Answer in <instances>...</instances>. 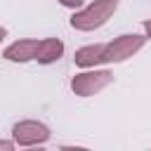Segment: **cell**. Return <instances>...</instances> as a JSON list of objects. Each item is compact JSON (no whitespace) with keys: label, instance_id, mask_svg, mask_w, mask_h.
<instances>
[{"label":"cell","instance_id":"obj_2","mask_svg":"<svg viewBox=\"0 0 151 151\" xmlns=\"http://www.w3.org/2000/svg\"><path fill=\"white\" fill-rule=\"evenodd\" d=\"M146 38L144 35H137V33H125L120 38H116L113 42H109L104 47V54H101V64H113V61H123L127 57H132L134 52H139L144 47Z\"/></svg>","mask_w":151,"mask_h":151},{"label":"cell","instance_id":"obj_3","mask_svg":"<svg viewBox=\"0 0 151 151\" xmlns=\"http://www.w3.org/2000/svg\"><path fill=\"white\" fill-rule=\"evenodd\" d=\"M111 83H113V73L111 71H85V73H78L71 80V90L76 94H80V97H90V94L101 92Z\"/></svg>","mask_w":151,"mask_h":151},{"label":"cell","instance_id":"obj_5","mask_svg":"<svg viewBox=\"0 0 151 151\" xmlns=\"http://www.w3.org/2000/svg\"><path fill=\"white\" fill-rule=\"evenodd\" d=\"M35 50H38V40H33V38H28V40H17V42H12L5 52H2V57L7 59V61H31V59H35Z\"/></svg>","mask_w":151,"mask_h":151},{"label":"cell","instance_id":"obj_4","mask_svg":"<svg viewBox=\"0 0 151 151\" xmlns=\"http://www.w3.org/2000/svg\"><path fill=\"white\" fill-rule=\"evenodd\" d=\"M12 134H14V142L21 144V146H33V144H42L50 139V130L47 125L38 123V120H21L12 127Z\"/></svg>","mask_w":151,"mask_h":151},{"label":"cell","instance_id":"obj_11","mask_svg":"<svg viewBox=\"0 0 151 151\" xmlns=\"http://www.w3.org/2000/svg\"><path fill=\"white\" fill-rule=\"evenodd\" d=\"M5 35H7V31H5V28H2V26H0V42H2V40H5Z\"/></svg>","mask_w":151,"mask_h":151},{"label":"cell","instance_id":"obj_1","mask_svg":"<svg viewBox=\"0 0 151 151\" xmlns=\"http://www.w3.org/2000/svg\"><path fill=\"white\" fill-rule=\"evenodd\" d=\"M116 9H118V0H94L92 5H87L85 9L71 17V26L76 31H94L104 26Z\"/></svg>","mask_w":151,"mask_h":151},{"label":"cell","instance_id":"obj_10","mask_svg":"<svg viewBox=\"0 0 151 151\" xmlns=\"http://www.w3.org/2000/svg\"><path fill=\"white\" fill-rule=\"evenodd\" d=\"M12 146H14L12 142H0V149H12Z\"/></svg>","mask_w":151,"mask_h":151},{"label":"cell","instance_id":"obj_7","mask_svg":"<svg viewBox=\"0 0 151 151\" xmlns=\"http://www.w3.org/2000/svg\"><path fill=\"white\" fill-rule=\"evenodd\" d=\"M104 47L106 45H87V47H80L78 52H76V57H73V61L78 64V66H83V68H90V66H97V64H101V54H104Z\"/></svg>","mask_w":151,"mask_h":151},{"label":"cell","instance_id":"obj_9","mask_svg":"<svg viewBox=\"0 0 151 151\" xmlns=\"http://www.w3.org/2000/svg\"><path fill=\"white\" fill-rule=\"evenodd\" d=\"M144 31H146V38H151V19L144 21Z\"/></svg>","mask_w":151,"mask_h":151},{"label":"cell","instance_id":"obj_6","mask_svg":"<svg viewBox=\"0 0 151 151\" xmlns=\"http://www.w3.org/2000/svg\"><path fill=\"white\" fill-rule=\"evenodd\" d=\"M64 54V42L57 38H45L38 40V50H35V61L40 64H52Z\"/></svg>","mask_w":151,"mask_h":151},{"label":"cell","instance_id":"obj_8","mask_svg":"<svg viewBox=\"0 0 151 151\" xmlns=\"http://www.w3.org/2000/svg\"><path fill=\"white\" fill-rule=\"evenodd\" d=\"M59 2H61L64 7H73V9H76V7H80L85 0H59Z\"/></svg>","mask_w":151,"mask_h":151}]
</instances>
